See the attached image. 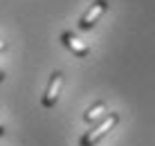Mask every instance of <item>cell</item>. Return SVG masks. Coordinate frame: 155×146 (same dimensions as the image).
<instances>
[{
  "instance_id": "obj_6",
  "label": "cell",
  "mask_w": 155,
  "mask_h": 146,
  "mask_svg": "<svg viewBox=\"0 0 155 146\" xmlns=\"http://www.w3.org/2000/svg\"><path fill=\"white\" fill-rule=\"evenodd\" d=\"M7 50V41H0V52H5Z\"/></svg>"
},
{
  "instance_id": "obj_3",
  "label": "cell",
  "mask_w": 155,
  "mask_h": 146,
  "mask_svg": "<svg viewBox=\"0 0 155 146\" xmlns=\"http://www.w3.org/2000/svg\"><path fill=\"white\" fill-rule=\"evenodd\" d=\"M61 88H63V72L56 70V72H52L50 83H47V90H45V95H43V108H54L56 106L58 95H61Z\"/></svg>"
},
{
  "instance_id": "obj_1",
  "label": "cell",
  "mask_w": 155,
  "mask_h": 146,
  "mask_svg": "<svg viewBox=\"0 0 155 146\" xmlns=\"http://www.w3.org/2000/svg\"><path fill=\"white\" fill-rule=\"evenodd\" d=\"M117 124H119V112H110V115H106L94 128H90V131L81 137V142H79V144H81V146H94V144H99L101 139H104L106 135L117 126Z\"/></svg>"
},
{
  "instance_id": "obj_2",
  "label": "cell",
  "mask_w": 155,
  "mask_h": 146,
  "mask_svg": "<svg viewBox=\"0 0 155 146\" xmlns=\"http://www.w3.org/2000/svg\"><path fill=\"white\" fill-rule=\"evenodd\" d=\"M108 0H94L92 5L88 7V12L81 16V20H79V29H92L94 25H97V20L108 12Z\"/></svg>"
},
{
  "instance_id": "obj_7",
  "label": "cell",
  "mask_w": 155,
  "mask_h": 146,
  "mask_svg": "<svg viewBox=\"0 0 155 146\" xmlns=\"http://www.w3.org/2000/svg\"><path fill=\"white\" fill-rule=\"evenodd\" d=\"M5 135V126H2V121H0V137Z\"/></svg>"
},
{
  "instance_id": "obj_8",
  "label": "cell",
  "mask_w": 155,
  "mask_h": 146,
  "mask_svg": "<svg viewBox=\"0 0 155 146\" xmlns=\"http://www.w3.org/2000/svg\"><path fill=\"white\" fill-rule=\"evenodd\" d=\"M2 81H5V72L0 70V83H2Z\"/></svg>"
},
{
  "instance_id": "obj_5",
  "label": "cell",
  "mask_w": 155,
  "mask_h": 146,
  "mask_svg": "<svg viewBox=\"0 0 155 146\" xmlns=\"http://www.w3.org/2000/svg\"><path fill=\"white\" fill-rule=\"evenodd\" d=\"M106 112H108V106H106V101H97V104H92L88 110H85L83 119L88 121V124H99V121L106 117Z\"/></svg>"
},
{
  "instance_id": "obj_4",
  "label": "cell",
  "mask_w": 155,
  "mask_h": 146,
  "mask_svg": "<svg viewBox=\"0 0 155 146\" xmlns=\"http://www.w3.org/2000/svg\"><path fill=\"white\" fill-rule=\"evenodd\" d=\"M61 43L74 54V56H79V58H85L90 54V45L85 41H81L74 32H63V34H61Z\"/></svg>"
}]
</instances>
